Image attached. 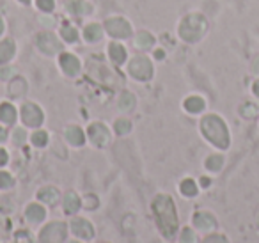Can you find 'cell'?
Listing matches in <instances>:
<instances>
[{
  "instance_id": "obj_12",
  "label": "cell",
  "mask_w": 259,
  "mask_h": 243,
  "mask_svg": "<svg viewBox=\"0 0 259 243\" xmlns=\"http://www.w3.org/2000/svg\"><path fill=\"white\" fill-rule=\"evenodd\" d=\"M47 211H45V208L41 204H29V208L25 210V217L27 220H31V222H41L43 218H45Z\"/></svg>"
},
{
  "instance_id": "obj_35",
  "label": "cell",
  "mask_w": 259,
  "mask_h": 243,
  "mask_svg": "<svg viewBox=\"0 0 259 243\" xmlns=\"http://www.w3.org/2000/svg\"><path fill=\"white\" fill-rule=\"evenodd\" d=\"M7 163V153L4 149H0V167Z\"/></svg>"
},
{
  "instance_id": "obj_24",
  "label": "cell",
  "mask_w": 259,
  "mask_h": 243,
  "mask_svg": "<svg viewBox=\"0 0 259 243\" xmlns=\"http://www.w3.org/2000/svg\"><path fill=\"white\" fill-rule=\"evenodd\" d=\"M114 130H115V133H117V135H126L130 130H131V124H130V121L119 119V121H115Z\"/></svg>"
},
{
  "instance_id": "obj_27",
  "label": "cell",
  "mask_w": 259,
  "mask_h": 243,
  "mask_svg": "<svg viewBox=\"0 0 259 243\" xmlns=\"http://www.w3.org/2000/svg\"><path fill=\"white\" fill-rule=\"evenodd\" d=\"M61 34H63L64 39H66V41H69V43L77 41V37H78L77 31H75L73 27H63V31H61Z\"/></svg>"
},
{
  "instance_id": "obj_17",
  "label": "cell",
  "mask_w": 259,
  "mask_h": 243,
  "mask_svg": "<svg viewBox=\"0 0 259 243\" xmlns=\"http://www.w3.org/2000/svg\"><path fill=\"white\" fill-rule=\"evenodd\" d=\"M13 55H15V43L11 39H5V41L0 43V64L7 62Z\"/></svg>"
},
{
  "instance_id": "obj_39",
  "label": "cell",
  "mask_w": 259,
  "mask_h": 243,
  "mask_svg": "<svg viewBox=\"0 0 259 243\" xmlns=\"http://www.w3.org/2000/svg\"><path fill=\"white\" fill-rule=\"evenodd\" d=\"M156 57L162 59V57H163V52H162V50H158V52H156Z\"/></svg>"
},
{
  "instance_id": "obj_26",
  "label": "cell",
  "mask_w": 259,
  "mask_h": 243,
  "mask_svg": "<svg viewBox=\"0 0 259 243\" xmlns=\"http://www.w3.org/2000/svg\"><path fill=\"white\" fill-rule=\"evenodd\" d=\"M195 192H197V188L192 179H185V181L181 183V194L190 197V195H195Z\"/></svg>"
},
{
  "instance_id": "obj_11",
  "label": "cell",
  "mask_w": 259,
  "mask_h": 243,
  "mask_svg": "<svg viewBox=\"0 0 259 243\" xmlns=\"http://www.w3.org/2000/svg\"><path fill=\"white\" fill-rule=\"evenodd\" d=\"M61 66H63L64 73L69 75V77H73V75H77L80 71V62H78V59L75 55H69V53L61 55Z\"/></svg>"
},
{
  "instance_id": "obj_16",
  "label": "cell",
  "mask_w": 259,
  "mask_h": 243,
  "mask_svg": "<svg viewBox=\"0 0 259 243\" xmlns=\"http://www.w3.org/2000/svg\"><path fill=\"white\" fill-rule=\"evenodd\" d=\"M66 139L73 146H82L83 140H85L83 139V131L80 128H77V126H69L66 130Z\"/></svg>"
},
{
  "instance_id": "obj_8",
  "label": "cell",
  "mask_w": 259,
  "mask_h": 243,
  "mask_svg": "<svg viewBox=\"0 0 259 243\" xmlns=\"http://www.w3.org/2000/svg\"><path fill=\"white\" fill-rule=\"evenodd\" d=\"M107 27V31H109L110 36H115V37H128L131 34V27L126 20L123 18H110L107 20L105 23Z\"/></svg>"
},
{
  "instance_id": "obj_15",
  "label": "cell",
  "mask_w": 259,
  "mask_h": 243,
  "mask_svg": "<svg viewBox=\"0 0 259 243\" xmlns=\"http://www.w3.org/2000/svg\"><path fill=\"white\" fill-rule=\"evenodd\" d=\"M0 121L5 124H13L16 121V109L9 103L0 105Z\"/></svg>"
},
{
  "instance_id": "obj_30",
  "label": "cell",
  "mask_w": 259,
  "mask_h": 243,
  "mask_svg": "<svg viewBox=\"0 0 259 243\" xmlns=\"http://www.w3.org/2000/svg\"><path fill=\"white\" fill-rule=\"evenodd\" d=\"M71 9H78L77 13H80V15H85V13H89L91 11V5L89 4H83V2H77V4H71Z\"/></svg>"
},
{
  "instance_id": "obj_6",
  "label": "cell",
  "mask_w": 259,
  "mask_h": 243,
  "mask_svg": "<svg viewBox=\"0 0 259 243\" xmlns=\"http://www.w3.org/2000/svg\"><path fill=\"white\" fill-rule=\"evenodd\" d=\"M21 119L27 126H31V128H36L39 124L43 123V112L41 109L34 103H25L21 107Z\"/></svg>"
},
{
  "instance_id": "obj_20",
  "label": "cell",
  "mask_w": 259,
  "mask_h": 243,
  "mask_svg": "<svg viewBox=\"0 0 259 243\" xmlns=\"http://www.w3.org/2000/svg\"><path fill=\"white\" fill-rule=\"evenodd\" d=\"M153 43H155V39H153V36H151L149 32H140L139 37H137V47L142 48V50L153 47Z\"/></svg>"
},
{
  "instance_id": "obj_29",
  "label": "cell",
  "mask_w": 259,
  "mask_h": 243,
  "mask_svg": "<svg viewBox=\"0 0 259 243\" xmlns=\"http://www.w3.org/2000/svg\"><path fill=\"white\" fill-rule=\"evenodd\" d=\"M13 185H15L13 178L7 172H0V188H11Z\"/></svg>"
},
{
  "instance_id": "obj_36",
  "label": "cell",
  "mask_w": 259,
  "mask_h": 243,
  "mask_svg": "<svg viewBox=\"0 0 259 243\" xmlns=\"http://www.w3.org/2000/svg\"><path fill=\"white\" fill-rule=\"evenodd\" d=\"M11 75V69L9 67H7V69H2V71H0V78H7Z\"/></svg>"
},
{
  "instance_id": "obj_31",
  "label": "cell",
  "mask_w": 259,
  "mask_h": 243,
  "mask_svg": "<svg viewBox=\"0 0 259 243\" xmlns=\"http://www.w3.org/2000/svg\"><path fill=\"white\" fill-rule=\"evenodd\" d=\"M37 5L41 11H52L53 9V0H37Z\"/></svg>"
},
{
  "instance_id": "obj_32",
  "label": "cell",
  "mask_w": 259,
  "mask_h": 243,
  "mask_svg": "<svg viewBox=\"0 0 259 243\" xmlns=\"http://www.w3.org/2000/svg\"><path fill=\"white\" fill-rule=\"evenodd\" d=\"M25 131H23V130H15V142L16 144H23V142H25Z\"/></svg>"
},
{
  "instance_id": "obj_4",
  "label": "cell",
  "mask_w": 259,
  "mask_h": 243,
  "mask_svg": "<svg viewBox=\"0 0 259 243\" xmlns=\"http://www.w3.org/2000/svg\"><path fill=\"white\" fill-rule=\"evenodd\" d=\"M67 234V226L64 222H52L39 231V243H64Z\"/></svg>"
},
{
  "instance_id": "obj_38",
  "label": "cell",
  "mask_w": 259,
  "mask_h": 243,
  "mask_svg": "<svg viewBox=\"0 0 259 243\" xmlns=\"http://www.w3.org/2000/svg\"><path fill=\"white\" fill-rule=\"evenodd\" d=\"M4 231H5V224H4V220L0 218V234L4 233Z\"/></svg>"
},
{
  "instance_id": "obj_25",
  "label": "cell",
  "mask_w": 259,
  "mask_h": 243,
  "mask_svg": "<svg viewBox=\"0 0 259 243\" xmlns=\"http://www.w3.org/2000/svg\"><path fill=\"white\" fill-rule=\"evenodd\" d=\"M47 142H48L47 131H36V133L32 135V144L36 146V147H43Z\"/></svg>"
},
{
  "instance_id": "obj_19",
  "label": "cell",
  "mask_w": 259,
  "mask_h": 243,
  "mask_svg": "<svg viewBox=\"0 0 259 243\" xmlns=\"http://www.w3.org/2000/svg\"><path fill=\"white\" fill-rule=\"evenodd\" d=\"M202 107H204V101L201 98H197V96H192V98H188L185 101V109L188 112H201Z\"/></svg>"
},
{
  "instance_id": "obj_22",
  "label": "cell",
  "mask_w": 259,
  "mask_h": 243,
  "mask_svg": "<svg viewBox=\"0 0 259 243\" xmlns=\"http://www.w3.org/2000/svg\"><path fill=\"white\" fill-rule=\"evenodd\" d=\"M25 91V82L21 80V78H16L15 82L11 83V94L15 96V98H20L21 94Z\"/></svg>"
},
{
  "instance_id": "obj_41",
  "label": "cell",
  "mask_w": 259,
  "mask_h": 243,
  "mask_svg": "<svg viewBox=\"0 0 259 243\" xmlns=\"http://www.w3.org/2000/svg\"><path fill=\"white\" fill-rule=\"evenodd\" d=\"M69 243H82V242H77V240H75V242H69Z\"/></svg>"
},
{
  "instance_id": "obj_28",
  "label": "cell",
  "mask_w": 259,
  "mask_h": 243,
  "mask_svg": "<svg viewBox=\"0 0 259 243\" xmlns=\"http://www.w3.org/2000/svg\"><path fill=\"white\" fill-rule=\"evenodd\" d=\"M83 208H87V210H94V208L98 206V199L93 195V194H89V195L83 197Z\"/></svg>"
},
{
  "instance_id": "obj_9",
  "label": "cell",
  "mask_w": 259,
  "mask_h": 243,
  "mask_svg": "<svg viewBox=\"0 0 259 243\" xmlns=\"http://www.w3.org/2000/svg\"><path fill=\"white\" fill-rule=\"evenodd\" d=\"M37 45H39V48H41V52L48 53V55H52V53L61 50V43H59L57 39H55V36L50 34V32H43V34H39V37H37Z\"/></svg>"
},
{
  "instance_id": "obj_5",
  "label": "cell",
  "mask_w": 259,
  "mask_h": 243,
  "mask_svg": "<svg viewBox=\"0 0 259 243\" xmlns=\"http://www.w3.org/2000/svg\"><path fill=\"white\" fill-rule=\"evenodd\" d=\"M130 73L139 80H149L153 75V66L146 57H135L130 62Z\"/></svg>"
},
{
  "instance_id": "obj_13",
  "label": "cell",
  "mask_w": 259,
  "mask_h": 243,
  "mask_svg": "<svg viewBox=\"0 0 259 243\" xmlns=\"http://www.w3.org/2000/svg\"><path fill=\"white\" fill-rule=\"evenodd\" d=\"M80 206H82V201L78 199L77 194L69 192V194L64 197V211H66L67 215H73V213H77L78 210H80Z\"/></svg>"
},
{
  "instance_id": "obj_10",
  "label": "cell",
  "mask_w": 259,
  "mask_h": 243,
  "mask_svg": "<svg viewBox=\"0 0 259 243\" xmlns=\"http://www.w3.org/2000/svg\"><path fill=\"white\" fill-rule=\"evenodd\" d=\"M89 139L93 140L96 146H105L109 142L110 133L105 124L96 123V124H91V128H89Z\"/></svg>"
},
{
  "instance_id": "obj_1",
  "label": "cell",
  "mask_w": 259,
  "mask_h": 243,
  "mask_svg": "<svg viewBox=\"0 0 259 243\" xmlns=\"http://www.w3.org/2000/svg\"><path fill=\"white\" fill-rule=\"evenodd\" d=\"M153 213H155L156 224L163 236L171 238L174 236L178 229V217L176 210H174V202L169 195H156L153 201Z\"/></svg>"
},
{
  "instance_id": "obj_40",
  "label": "cell",
  "mask_w": 259,
  "mask_h": 243,
  "mask_svg": "<svg viewBox=\"0 0 259 243\" xmlns=\"http://www.w3.org/2000/svg\"><path fill=\"white\" fill-rule=\"evenodd\" d=\"M4 31V25H2V21H0V32Z\"/></svg>"
},
{
  "instance_id": "obj_33",
  "label": "cell",
  "mask_w": 259,
  "mask_h": 243,
  "mask_svg": "<svg viewBox=\"0 0 259 243\" xmlns=\"http://www.w3.org/2000/svg\"><path fill=\"white\" fill-rule=\"evenodd\" d=\"M16 240H18V243H32L31 238H29V233H18Z\"/></svg>"
},
{
  "instance_id": "obj_3",
  "label": "cell",
  "mask_w": 259,
  "mask_h": 243,
  "mask_svg": "<svg viewBox=\"0 0 259 243\" xmlns=\"http://www.w3.org/2000/svg\"><path fill=\"white\" fill-rule=\"evenodd\" d=\"M202 131L213 144L220 146V147L227 146V131L224 128L222 121L215 115H208L206 119L202 121Z\"/></svg>"
},
{
  "instance_id": "obj_23",
  "label": "cell",
  "mask_w": 259,
  "mask_h": 243,
  "mask_svg": "<svg viewBox=\"0 0 259 243\" xmlns=\"http://www.w3.org/2000/svg\"><path fill=\"white\" fill-rule=\"evenodd\" d=\"M119 107L123 110H131L135 107V98L131 96L130 93H125L121 96V101H119Z\"/></svg>"
},
{
  "instance_id": "obj_2",
  "label": "cell",
  "mask_w": 259,
  "mask_h": 243,
  "mask_svg": "<svg viewBox=\"0 0 259 243\" xmlns=\"http://www.w3.org/2000/svg\"><path fill=\"white\" fill-rule=\"evenodd\" d=\"M206 27H208L206 20L201 15H190L181 21V25H179V36L188 43H195L206 32Z\"/></svg>"
},
{
  "instance_id": "obj_14",
  "label": "cell",
  "mask_w": 259,
  "mask_h": 243,
  "mask_svg": "<svg viewBox=\"0 0 259 243\" xmlns=\"http://www.w3.org/2000/svg\"><path fill=\"white\" fill-rule=\"evenodd\" d=\"M37 199L45 202V204H55L59 201V190L57 188H52V186L43 188V190L37 192Z\"/></svg>"
},
{
  "instance_id": "obj_18",
  "label": "cell",
  "mask_w": 259,
  "mask_h": 243,
  "mask_svg": "<svg viewBox=\"0 0 259 243\" xmlns=\"http://www.w3.org/2000/svg\"><path fill=\"white\" fill-rule=\"evenodd\" d=\"M109 52H110V59H112L115 64H121V62H125L126 52H125V48L121 47V45H117V43H112V45L109 47Z\"/></svg>"
},
{
  "instance_id": "obj_21",
  "label": "cell",
  "mask_w": 259,
  "mask_h": 243,
  "mask_svg": "<svg viewBox=\"0 0 259 243\" xmlns=\"http://www.w3.org/2000/svg\"><path fill=\"white\" fill-rule=\"evenodd\" d=\"M83 36L87 41H98L99 37H101V29L98 25H89L85 31H83Z\"/></svg>"
},
{
  "instance_id": "obj_7",
  "label": "cell",
  "mask_w": 259,
  "mask_h": 243,
  "mask_svg": "<svg viewBox=\"0 0 259 243\" xmlns=\"http://www.w3.org/2000/svg\"><path fill=\"white\" fill-rule=\"evenodd\" d=\"M69 231H71L78 240H91L94 236L93 226H91L85 218H75V220H71Z\"/></svg>"
},
{
  "instance_id": "obj_34",
  "label": "cell",
  "mask_w": 259,
  "mask_h": 243,
  "mask_svg": "<svg viewBox=\"0 0 259 243\" xmlns=\"http://www.w3.org/2000/svg\"><path fill=\"white\" fill-rule=\"evenodd\" d=\"M218 165H220V158H210L208 160V167L210 169H218Z\"/></svg>"
},
{
  "instance_id": "obj_37",
  "label": "cell",
  "mask_w": 259,
  "mask_h": 243,
  "mask_svg": "<svg viewBox=\"0 0 259 243\" xmlns=\"http://www.w3.org/2000/svg\"><path fill=\"white\" fill-rule=\"evenodd\" d=\"M5 137H7V133H5V130H4V128H0V142H4Z\"/></svg>"
},
{
  "instance_id": "obj_42",
  "label": "cell",
  "mask_w": 259,
  "mask_h": 243,
  "mask_svg": "<svg viewBox=\"0 0 259 243\" xmlns=\"http://www.w3.org/2000/svg\"><path fill=\"white\" fill-rule=\"evenodd\" d=\"M21 2H29V0H21Z\"/></svg>"
}]
</instances>
